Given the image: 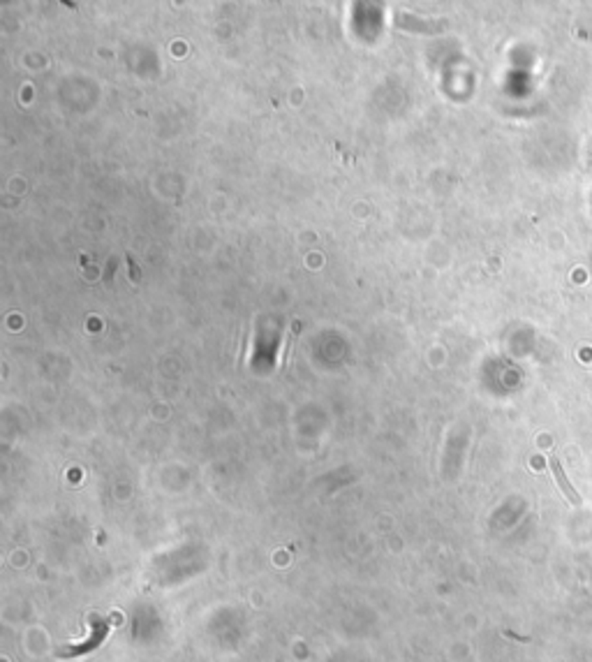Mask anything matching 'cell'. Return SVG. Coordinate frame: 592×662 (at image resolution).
<instances>
[{
	"mask_svg": "<svg viewBox=\"0 0 592 662\" xmlns=\"http://www.w3.org/2000/svg\"><path fill=\"white\" fill-rule=\"evenodd\" d=\"M298 329H301V324H298V322H294V324L289 327V334H287V339H285L283 352H280V364H285V361H287V350H289V345H292V341H294V336L298 334Z\"/></svg>",
	"mask_w": 592,
	"mask_h": 662,
	"instance_id": "7a4b0ae2",
	"label": "cell"
},
{
	"mask_svg": "<svg viewBox=\"0 0 592 662\" xmlns=\"http://www.w3.org/2000/svg\"><path fill=\"white\" fill-rule=\"evenodd\" d=\"M549 461H551V470H553V475H556V482H558L560 491H562L564 495H567V500L571 502V505H581V495H578V493H576V489L569 484L567 475H564V470H562V466H560V461H558V456H556V454H551V456H549Z\"/></svg>",
	"mask_w": 592,
	"mask_h": 662,
	"instance_id": "6da1fadb",
	"label": "cell"
}]
</instances>
